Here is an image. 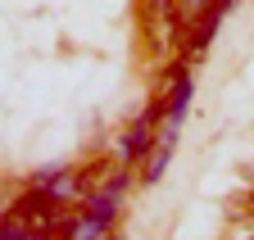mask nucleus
I'll list each match as a JSON object with an SVG mask.
<instances>
[{"instance_id": "nucleus-1", "label": "nucleus", "mask_w": 254, "mask_h": 240, "mask_svg": "<svg viewBox=\"0 0 254 240\" xmlns=\"http://www.w3.org/2000/svg\"><path fill=\"white\" fill-rule=\"evenodd\" d=\"M9 227L18 231V236H50V231H64L68 227V218H64V204L55 199V195H46V191H32V195H23L14 208H9Z\"/></svg>"}, {"instance_id": "nucleus-2", "label": "nucleus", "mask_w": 254, "mask_h": 240, "mask_svg": "<svg viewBox=\"0 0 254 240\" xmlns=\"http://www.w3.org/2000/svg\"><path fill=\"white\" fill-rule=\"evenodd\" d=\"M141 27L154 54H164L182 32V0H141Z\"/></svg>"}]
</instances>
